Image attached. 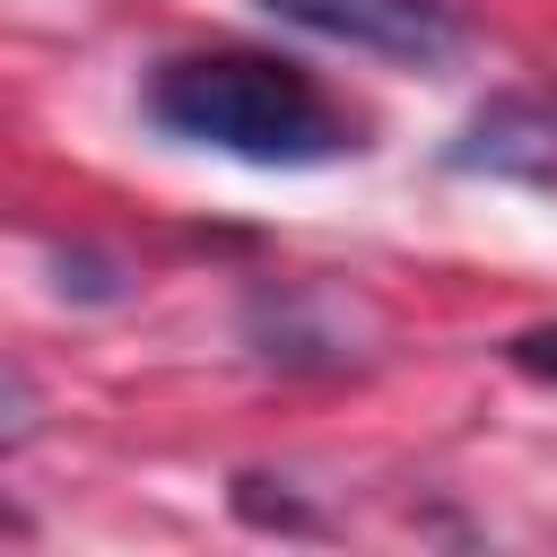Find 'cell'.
Here are the masks:
<instances>
[{
	"mask_svg": "<svg viewBox=\"0 0 557 557\" xmlns=\"http://www.w3.org/2000/svg\"><path fill=\"white\" fill-rule=\"evenodd\" d=\"M278 26H305L322 44L400 61V70H444L461 52V17L453 0H261Z\"/></svg>",
	"mask_w": 557,
	"mask_h": 557,
	"instance_id": "obj_2",
	"label": "cell"
},
{
	"mask_svg": "<svg viewBox=\"0 0 557 557\" xmlns=\"http://www.w3.org/2000/svg\"><path fill=\"white\" fill-rule=\"evenodd\" d=\"M505 366H522L531 383H557V322H531L505 339Z\"/></svg>",
	"mask_w": 557,
	"mask_h": 557,
	"instance_id": "obj_5",
	"label": "cell"
},
{
	"mask_svg": "<svg viewBox=\"0 0 557 557\" xmlns=\"http://www.w3.org/2000/svg\"><path fill=\"white\" fill-rule=\"evenodd\" d=\"M35 426H44V383H35L26 366H9V357H0V453H9V444H26Z\"/></svg>",
	"mask_w": 557,
	"mask_h": 557,
	"instance_id": "obj_4",
	"label": "cell"
},
{
	"mask_svg": "<svg viewBox=\"0 0 557 557\" xmlns=\"http://www.w3.org/2000/svg\"><path fill=\"white\" fill-rule=\"evenodd\" d=\"M139 113L148 131L183 139V148H209V157H235V165H339L357 157V122L278 52H174L148 70L139 87Z\"/></svg>",
	"mask_w": 557,
	"mask_h": 557,
	"instance_id": "obj_1",
	"label": "cell"
},
{
	"mask_svg": "<svg viewBox=\"0 0 557 557\" xmlns=\"http://www.w3.org/2000/svg\"><path fill=\"white\" fill-rule=\"evenodd\" d=\"M444 165H453V174H487V183H531V191H548V183H557V104L531 96V87L487 96V104L453 131Z\"/></svg>",
	"mask_w": 557,
	"mask_h": 557,
	"instance_id": "obj_3",
	"label": "cell"
}]
</instances>
